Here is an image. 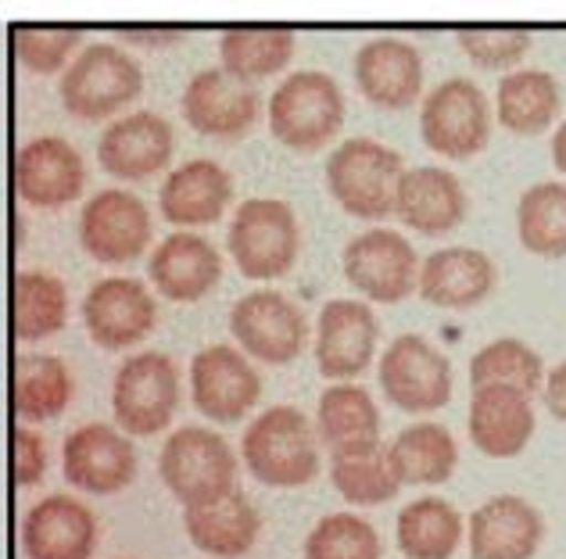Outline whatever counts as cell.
<instances>
[{"label":"cell","instance_id":"obj_1","mask_svg":"<svg viewBox=\"0 0 566 559\" xmlns=\"http://www.w3.org/2000/svg\"><path fill=\"white\" fill-rule=\"evenodd\" d=\"M316 431L302 409L273 405L248 423L241 437V455L248 474L270 484V488H302L319 474V445Z\"/></svg>","mask_w":566,"mask_h":559},{"label":"cell","instance_id":"obj_2","mask_svg":"<svg viewBox=\"0 0 566 559\" xmlns=\"http://www.w3.org/2000/svg\"><path fill=\"white\" fill-rule=\"evenodd\" d=\"M401 155L380 140L352 137L326 158V190L355 219H384L395 212Z\"/></svg>","mask_w":566,"mask_h":559},{"label":"cell","instance_id":"obj_3","mask_svg":"<svg viewBox=\"0 0 566 559\" xmlns=\"http://www.w3.org/2000/svg\"><path fill=\"white\" fill-rule=\"evenodd\" d=\"M144 91V72L115 43H86L76 54L62 80H57V97L69 115L86 123H97L104 115H115L118 108L133 105Z\"/></svg>","mask_w":566,"mask_h":559},{"label":"cell","instance_id":"obj_4","mask_svg":"<svg viewBox=\"0 0 566 559\" xmlns=\"http://www.w3.org/2000/svg\"><path fill=\"white\" fill-rule=\"evenodd\" d=\"M345 123V94L316 68L294 72L270 97V129L291 151H319Z\"/></svg>","mask_w":566,"mask_h":559},{"label":"cell","instance_id":"obj_5","mask_svg":"<svg viewBox=\"0 0 566 559\" xmlns=\"http://www.w3.org/2000/svg\"><path fill=\"white\" fill-rule=\"evenodd\" d=\"M227 247L248 280H273L283 276L297 259L302 230L297 215L280 198H248L237 204L230 219Z\"/></svg>","mask_w":566,"mask_h":559},{"label":"cell","instance_id":"obj_6","mask_svg":"<svg viewBox=\"0 0 566 559\" xmlns=\"http://www.w3.org/2000/svg\"><path fill=\"white\" fill-rule=\"evenodd\" d=\"M158 474L184 503V509L208 506L237 488V455L227 437H219L208 426H184L161 449Z\"/></svg>","mask_w":566,"mask_h":559},{"label":"cell","instance_id":"obj_7","mask_svg":"<svg viewBox=\"0 0 566 559\" xmlns=\"http://www.w3.org/2000/svg\"><path fill=\"white\" fill-rule=\"evenodd\" d=\"M180 405V370L161 351H140L118 366L112 384L115 423L133 437H151L169 426Z\"/></svg>","mask_w":566,"mask_h":559},{"label":"cell","instance_id":"obj_8","mask_svg":"<svg viewBox=\"0 0 566 559\" xmlns=\"http://www.w3.org/2000/svg\"><path fill=\"white\" fill-rule=\"evenodd\" d=\"M348 284L369 302L398 305L420 287V255L398 230L374 226L363 230L345 244L340 255Z\"/></svg>","mask_w":566,"mask_h":559},{"label":"cell","instance_id":"obj_9","mask_svg":"<svg viewBox=\"0 0 566 559\" xmlns=\"http://www.w3.org/2000/svg\"><path fill=\"white\" fill-rule=\"evenodd\" d=\"M380 391L401 413H438L452 399V362L420 334H401L380 359Z\"/></svg>","mask_w":566,"mask_h":559},{"label":"cell","instance_id":"obj_10","mask_svg":"<svg viewBox=\"0 0 566 559\" xmlns=\"http://www.w3.org/2000/svg\"><path fill=\"white\" fill-rule=\"evenodd\" d=\"M423 144L441 158H473L491 137L488 97L473 80L452 76L427 94L420 108Z\"/></svg>","mask_w":566,"mask_h":559},{"label":"cell","instance_id":"obj_11","mask_svg":"<svg viewBox=\"0 0 566 559\" xmlns=\"http://www.w3.org/2000/svg\"><path fill=\"white\" fill-rule=\"evenodd\" d=\"M230 330L251 359L287 366L302 356L308 323L302 305H294L280 291H251L230 308Z\"/></svg>","mask_w":566,"mask_h":559},{"label":"cell","instance_id":"obj_12","mask_svg":"<svg viewBox=\"0 0 566 559\" xmlns=\"http://www.w3.org/2000/svg\"><path fill=\"white\" fill-rule=\"evenodd\" d=\"M80 244L104 266H126L151 244V212L129 190H97L80 212Z\"/></svg>","mask_w":566,"mask_h":559},{"label":"cell","instance_id":"obj_13","mask_svg":"<svg viewBox=\"0 0 566 559\" xmlns=\"http://www.w3.org/2000/svg\"><path fill=\"white\" fill-rule=\"evenodd\" d=\"M262 380L255 366L230 345H208L190 362V399L205 420L241 423L259 402Z\"/></svg>","mask_w":566,"mask_h":559},{"label":"cell","instance_id":"obj_14","mask_svg":"<svg viewBox=\"0 0 566 559\" xmlns=\"http://www.w3.org/2000/svg\"><path fill=\"white\" fill-rule=\"evenodd\" d=\"M83 323L91 341L104 351H123L144 341L158 323V302L140 280L133 276H104L86 291Z\"/></svg>","mask_w":566,"mask_h":559},{"label":"cell","instance_id":"obj_15","mask_svg":"<svg viewBox=\"0 0 566 559\" xmlns=\"http://www.w3.org/2000/svg\"><path fill=\"white\" fill-rule=\"evenodd\" d=\"M180 108L193 134L237 140L259 123L262 97L255 86L233 80L227 68H201L187 80Z\"/></svg>","mask_w":566,"mask_h":559},{"label":"cell","instance_id":"obj_16","mask_svg":"<svg viewBox=\"0 0 566 559\" xmlns=\"http://www.w3.org/2000/svg\"><path fill=\"white\" fill-rule=\"evenodd\" d=\"M65 481L86 495L126 492L137 477V452L133 441L108 423H83L65 437L62 449Z\"/></svg>","mask_w":566,"mask_h":559},{"label":"cell","instance_id":"obj_17","mask_svg":"<svg viewBox=\"0 0 566 559\" xmlns=\"http://www.w3.org/2000/svg\"><path fill=\"white\" fill-rule=\"evenodd\" d=\"M86 183L83 155L65 137H33L14 155V190L33 209H65Z\"/></svg>","mask_w":566,"mask_h":559},{"label":"cell","instance_id":"obj_18","mask_svg":"<svg viewBox=\"0 0 566 559\" xmlns=\"http://www.w3.org/2000/svg\"><path fill=\"white\" fill-rule=\"evenodd\" d=\"M380 323L374 308L352 298L326 302L316 323V366L326 380H352L374 362Z\"/></svg>","mask_w":566,"mask_h":559},{"label":"cell","instance_id":"obj_19","mask_svg":"<svg viewBox=\"0 0 566 559\" xmlns=\"http://www.w3.org/2000/svg\"><path fill=\"white\" fill-rule=\"evenodd\" d=\"M355 83L377 108H409L423 86V57L401 36H374L355 51Z\"/></svg>","mask_w":566,"mask_h":559},{"label":"cell","instance_id":"obj_20","mask_svg":"<svg viewBox=\"0 0 566 559\" xmlns=\"http://www.w3.org/2000/svg\"><path fill=\"white\" fill-rule=\"evenodd\" d=\"M94 549H97V520L72 495L40 498L22 517L25 559H91Z\"/></svg>","mask_w":566,"mask_h":559},{"label":"cell","instance_id":"obj_21","mask_svg":"<svg viewBox=\"0 0 566 559\" xmlns=\"http://www.w3.org/2000/svg\"><path fill=\"white\" fill-rule=\"evenodd\" d=\"M172 158V126L158 112L115 119L97 140V161L115 180H147Z\"/></svg>","mask_w":566,"mask_h":559},{"label":"cell","instance_id":"obj_22","mask_svg":"<svg viewBox=\"0 0 566 559\" xmlns=\"http://www.w3.org/2000/svg\"><path fill=\"white\" fill-rule=\"evenodd\" d=\"M395 215L423 238H441L467 219V190L455 172L441 166L406 169L398 180Z\"/></svg>","mask_w":566,"mask_h":559},{"label":"cell","instance_id":"obj_23","mask_svg":"<svg viewBox=\"0 0 566 559\" xmlns=\"http://www.w3.org/2000/svg\"><path fill=\"white\" fill-rule=\"evenodd\" d=\"M545 538V520L527 498L495 495L470 517L473 559H534Z\"/></svg>","mask_w":566,"mask_h":559},{"label":"cell","instance_id":"obj_24","mask_svg":"<svg viewBox=\"0 0 566 559\" xmlns=\"http://www.w3.org/2000/svg\"><path fill=\"white\" fill-rule=\"evenodd\" d=\"M147 276L169 302H201L222 280V255L219 247L201 238V233L180 230L161 241L151 262H147Z\"/></svg>","mask_w":566,"mask_h":559},{"label":"cell","instance_id":"obj_25","mask_svg":"<svg viewBox=\"0 0 566 559\" xmlns=\"http://www.w3.org/2000/svg\"><path fill=\"white\" fill-rule=\"evenodd\" d=\"M233 198L230 172L212 158H190L158 190L161 219L172 226H208L227 212Z\"/></svg>","mask_w":566,"mask_h":559},{"label":"cell","instance_id":"obj_26","mask_svg":"<svg viewBox=\"0 0 566 559\" xmlns=\"http://www.w3.org/2000/svg\"><path fill=\"white\" fill-rule=\"evenodd\" d=\"M470 437L488 460H513L534 437L531 394L516 388H473Z\"/></svg>","mask_w":566,"mask_h":559},{"label":"cell","instance_id":"obj_27","mask_svg":"<svg viewBox=\"0 0 566 559\" xmlns=\"http://www.w3.org/2000/svg\"><path fill=\"white\" fill-rule=\"evenodd\" d=\"M495 262L476 247H441V252L423 259L420 270V294L427 305L452 308V313H467V308L481 305L491 291H495Z\"/></svg>","mask_w":566,"mask_h":559},{"label":"cell","instance_id":"obj_28","mask_svg":"<svg viewBox=\"0 0 566 559\" xmlns=\"http://www.w3.org/2000/svg\"><path fill=\"white\" fill-rule=\"evenodd\" d=\"M184 531L201 552L219 556V559H237L259 541L262 517H259V509L251 506V498L241 488H233L227 498H219V503L187 506Z\"/></svg>","mask_w":566,"mask_h":559},{"label":"cell","instance_id":"obj_29","mask_svg":"<svg viewBox=\"0 0 566 559\" xmlns=\"http://www.w3.org/2000/svg\"><path fill=\"white\" fill-rule=\"evenodd\" d=\"M559 105H563L559 80L545 68H520L499 80L495 91L499 123L516 137L545 134L556 123Z\"/></svg>","mask_w":566,"mask_h":559},{"label":"cell","instance_id":"obj_30","mask_svg":"<svg viewBox=\"0 0 566 559\" xmlns=\"http://www.w3.org/2000/svg\"><path fill=\"white\" fill-rule=\"evenodd\" d=\"M72 373L57 356H19L11 370V405L14 416L29 423L57 420L72 402Z\"/></svg>","mask_w":566,"mask_h":559},{"label":"cell","instance_id":"obj_31","mask_svg":"<svg viewBox=\"0 0 566 559\" xmlns=\"http://www.w3.org/2000/svg\"><path fill=\"white\" fill-rule=\"evenodd\" d=\"M316 434L326 449L348 452L380 441V409L359 384H331L319 394Z\"/></svg>","mask_w":566,"mask_h":559},{"label":"cell","instance_id":"obj_32","mask_svg":"<svg viewBox=\"0 0 566 559\" xmlns=\"http://www.w3.org/2000/svg\"><path fill=\"white\" fill-rule=\"evenodd\" d=\"M331 481L340 492V498L352 506H384V503H391L401 488L391 445H384V441L348 449V452H334Z\"/></svg>","mask_w":566,"mask_h":559},{"label":"cell","instance_id":"obj_33","mask_svg":"<svg viewBox=\"0 0 566 559\" xmlns=\"http://www.w3.org/2000/svg\"><path fill=\"white\" fill-rule=\"evenodd\" d=\"M291 57L294 33L287 25H230L219 36V62L241 83L276 76Z\"/></svg>","mask_w":566,"mask_h":559},{"label":"cell","instance_id":"obj_34","mask_svg":"<svg viewBox=\"0 0 566 559\" xmlns=\"http://www.w3.org/2000/svg\"><path fill=\"white\" fill-rule=\"evenodd\" d=\"M69 323V291L54 273L22 270L11 284V330L19 341H43Z\"/></svg>","mask_w":566,"mask_h":559},{"label":"cell","instance_id":"obj_35","mask_svg":"<svg viewBox=\"0 0 566 559\" xmlns=\"http://www.w3.org/2000/svg\"><path fill=\"white\" fill-rule=\"evenodd\" d=\"M463 541V517L438 495L416 498L398 513V549L406 559H452Z\"/></svg>","mask_w":566,"mask_h":559},{"label":"cell","instance_id":"obj_36","mask_svg":"<svg viewBox=\"0 0 566 559\" xmlns=\"http://www.w3.org/2000/svg\"><path fill=\"white\" fill-rule=\"evenodd\" d=\"M391 455L401 484H444L459 466V449L449 426L430 420L406 426L395 437Z\"/></svg>","mask_w":566,"mask_h":559},{"label":"cell","instance_id":"obj_37","mask_svg":"<svg viewBox=\"0 0 566 559\" xmlns=\"http://www.w3.org/2000/svg\"><path fill=\"white\" fill-rule=\"evenodd\" d=\"M516 233L531 255L566 259V183L527 187L516 204Z\"/></svg>","mask_w":566,"mask_h":559},{"label":"cell","instance_id":"obj_38","mask_svg":"<svg viewBox=\"0 0 566 559\" xmlns=\"http://www.w3.org/2000/svg\"><path fill=\"white\" fill-rule=\"evenodd\" d=\"M545 380L542 356L520 337H499L484 345L470 359V384L473 388H516L534 394Z\"/></svg>","mask_w":566,"mask_h":559},{"label":"cell","instance_id":"obj_39","mask_svg":"<svg viewBox=\"0 0 566 559\" xmlns=\"http://www.w3.org/2000/svg\"><path fill=\"white\" fill-rule=\"evenodd\" d=\"M83 25H11V51L19 65L36 76H54L76 62Z\"/></svg>","mask_w":566,"mask_h":559},{"label":"cell","instance_id":"obj_40","mask_svg":"<svg viewBox=\"0 0 566 559\" xmlns=\"http://www.w3.org/2000/svg\"><path fill=\"white\" fill-rule=\"evenodd\" d=\"M305 559H380L377 527L359 513H331L308 531Z\"/></svg>","mask_w":566,"mask_h":559},{"label":"cell","instance_id":"obj_41","mask_svg":"<svg viewBox=\"0 0 566 559\" xmlns=\"http://www.w3.org/2000/svg\"><path fill=\"white\" fill-rule=\"evenodd\" d=\"M455 40L470 62L488 72L513 68L531 51V33L524 25H463Z\"/></svg>","mask_w":566,"mask_h":559},{"label":"cell","instance_id":"obj_42","mask_svg":"<svg viewBox=\"0 0 566 559\" xmlns=\"http://www.w3.org/2000/svg\"><path fill=\"white\" fill-rule=\"evenodd\" d=\"M48 474V445L29 426H14L11 431V477L19 488H33Z\"/></svg>","mask_w":566,"mask_h":559},{"label":"cell","instance_id":"obj_43","mask_svg":"<svg viewBox=\"0 0 566 559\" xmlns=\"http://www.w3.org/2000/svg\"><path fill=\"white\" fill-rule=\"evenodd\" d=\"M115 36H123L126 43H137V48H172L176 40L184 36V25H151V22H140V25H115Z\"/></svg>","mask_w":566,"mask_h":559},{"label":"cell","instance_id":"obj_44","mask_svg":"<svg viewBox=\"0 0 566 559\" xmlns=\"http://www.w3.org/2000/svg\"><path fill=\"white\" fill-rule=\"evenodd\" d=\"M542 394H545V409H548V413H553L559 423H566V362H559L556 370L545 377Z\"/></svg>","mask_w":566,"mask_h":559},{"label":"cell","instance_id":"obj_45","mask_svg":"<svg viewBox=\"0 0 566 559\" xmlns=\"http://www.w3.org/2000/svg\"><path fill=\"white\" fill-rule=\"evenodd\" d=\"M553 166L559 172H566V119H563V126L553 134Z\"/></svg>","mask_w":566,"mask_h":559}]
</instances>
